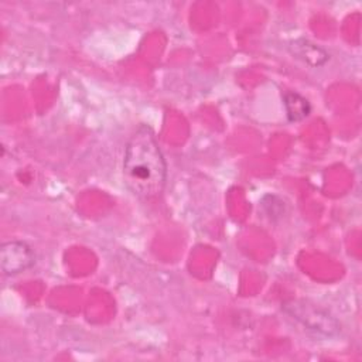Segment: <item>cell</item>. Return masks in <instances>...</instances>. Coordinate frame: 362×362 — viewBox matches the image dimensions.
I'll use <instances>...</instances> for the list:
<instances>
[{"mask_svg": "<svg viewBox=\"0 0 362 362\" xmlns=\"http://www.w3.org/2000/svg\"><path fill=\"white\" fill-rule=\"evenodd\" d=\"M123 177L129 189L143 198L158 197L167 181V165L154 133L140 126L126 144Z\"/></svg>", "mask_w": 362, "mask_h": 362, "instance_id": "6da1fadb", "label": "cell"}, {"mask_svg": "<svg viewBox=\"0 0 362 362\" xmlns=\"http://www.w3.org/2000/svg\"><path fill=\"white\" fill-rule=\"evenodd\" d=\"M283 105L290 122H300L311 112L308 100L296 92H286L283 96Z\"/></svg>", "mask_w": 362, "mask_h": 362, "instance_id": "5b68a950", "label": "cell"}, {"mask_svg": "<svg viewBox=\"0 0 362 362\" xmlns=\"http://www.w3.org/2000/svg\"><path fill=\"white\" fill-rule=\"evenodd\" d=\"M35 262L31 247L23 240H10L1 245L0 269L6 276L18 274L30 269Z\"/></svg>", "mask_w": 362, "mask_h": 362, "instance_id": "3957f363", "label": "cell"}, {"mask_svg": "<svg viewBox=\"0 0 362 362\" xmlns=\"http://www.w3.org/2000/svg\"><path fill=\"white\" fill-rule=\"evenodd\" d=\"M290 52L301 59L303 62L308 64L310 66H320L328 61V54L318 45L307 41V40H294L288 45Z\"/></svg>", "mask_w": 362, "mask_h": 362, "instance_id": "277c9868", "label": "cell"}, {"mask_svg": "<svg viewBox=\"0 0 362 362\" xmlns=\"http://www.w3.org/2000/svg\"><path fill=\"white\" fill-rule=\"evenodd\" d=\"M283 311L314 335L331 338L341 331L339 322L328 311L310 301L290 300L283 304Z\"/></svg>", "mask_w": 362, "mask_h": 362, "instance_id": "7a4b0ae2", "label": "cell"}]
</instances>
